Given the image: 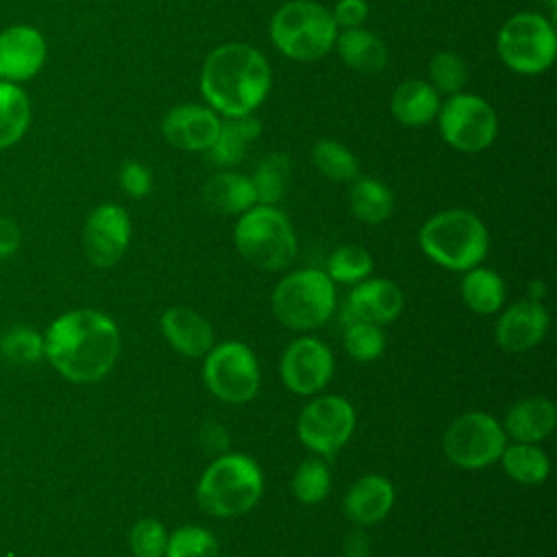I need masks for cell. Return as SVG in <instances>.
I'll return each mask as SVG.
<instances>
[{
    "label": "cell",
    "instance_id": "cell-17",
    "mask_svg": "<svg viewBox=\"0 0 557 557\" xmlns=\"http://www.w3.org/2000/svg\"><path fill=\"white\" fill-rule=\"evenodd\" d=\"M405 305L403 289L389 278H363L355 283L344 305V324L363 320L372 324L394 322Z\"/></svg>",
    "mask_w": 557,
    "mask_h": 557
},
{
    "label": "cell",
    "instance_id": "cell-13",
    "mask_svg": "<svg viewBox=\"0 0 557 557\" xmlns=\"http://www.w3.org/2000/svg\"><path fill=\"white\" fill-rule=\"evenodd\" d=\"M131 242V218L124 207L102 202L91 209L83 226V250L91 265H115Z\"/></svg>",
    "mask_w": 557,
    "mask_h": 557
},
{
    "label": "cell",
    "instance_id": "cell-3",
    "mask_svg": "<svg viewBox=\"0 0 557 557\" xmlns=\"http://www.w3.org/2000/svg\"><path fill=\"white\" fill-rule=\"evenodd\" d=\"M418 242L431 261L459 272L476 268L490 248L483 220L468 209H446L431 215L422 224Z\"/></svg>",
    "mask_w": 557,
    "mask_h": 557
},
{
    "label": "cell",
    "instance_id": "cell-11",
    "mask_svg": "<svg viewBox=\"0 0 557 557\" xmlns=\"http://www.w3.org/2000/svg\"><path fill=\"white\" fill-rule=\"evenodd\" d=\"M446 459L463 470L496 463L505 448L503 426L483 411H468L453 420L442 437Z\"/></svg>",
    "mask_w": 557,
    "mask_h": 557
},
{
    "label": "cell",
    "instance_id": "cell-14",
    "mask_svg": "<svg viewBox=\"0 0 557 557\" xmlns=\"http://www.w3.org/2000/svg\"><path fill=\"white\" fill-rule=\"evenodd\" d=\"M333 355L326 344L315 337L294 339L281 357V379L285 387L298 396H313L326 387L333 376Z\"/></svg>",
    "mask_w": 557,
    "mask_h": 557
},
{
    "label": "cell",
    "instance_id": "cell-38",
    "mask_svg": "<svg viewBox=\"0 0 557 557\" xmlns=\"http://www.w3.org/2000/svg\"><path fill=\"white\" fill-rule=\"evenodd\" d=\"M128 546L135 557H163L168 546L165 527L157 518H141L131 527Z\"/></svg>",
    "mask_w": 557,
    "mask_h": 557
},
{
    "label": "cell",
    "instance_id": "cell-33",
    "mask_svg": "<svg viewBox=\"0 0 557 557\" xmlns=\"http://www.w3.org/2000/svg\"><path fill=\"white\" fill-rule=\"evenodd\" d=\"M331 490V470L324 459L309 457L305 459L292 479L294 496L305 505H315L326 498Z\"/></svg>",
    "mask_w": 557,
    "mask_h": 557
},
{
    "label": "cell",
    "instance_id": "cell-1",
    "mask_svg": "<svg viewBox=\"0 0 557 557\" xmlns=\"http://www.w3.org/2000/svg\"><path fill=\"white\" fill-rule=\"evenodd\" d=\"M120 355V329L98 309H72L44 333V357L70 383L104 379Z\"/></svg>",
    "mask_w": 557,
    "mask_h": 557
},
{
    "label": "cell",
    "instance_id": "cell-35",
    "mask_svg": "<svg viewBox=\"0 0 557 557\" xmlns=\"http://www.w3.org/2000/svg\"><path fill=\"white\" fill-rule=\"evenodd\" d=\"M429 83L437 94H459L468 83V65L466 61L450 50L437 52L429 61Z\"/></svg>",
    "mask_w": 557,
    "mask_h": 557
},
{
    "label": "cell",
    "instance_id": "cell-37",
    "mask_svg": "<svg viewBox=\"0 0 557 557\" xmlns=\"http://www.w3.org/2000/svg\"><path fill=\"white\" fill-rule=\"evenodd\" d=\"M0 352L15 363H37L44 357V335L30 326L15 324L2 333Z\"/></svg>",
    "mask_w": 557,
    "mask_h": 557
},
{
    "label": "cell",
    "instance_id": "cell-25",
    "mask_svg": "<svg viewBox=\"0 0 557 557\" xmlns=\"http://www.w3.org/2000/svg\"><path fill=\"white\" fill-rule=\"evenodd\" d=\"M557 422L555 405L544 396H531L518 400L505 416V433H509L516 442L535 444L542 442Z\"/></svg>",
    "mask_w": 557,
    "mask_h": 557
},
{
    "label": "cell",
    "instance_id": "cell-42",
    "mask_svg": "<svg viewBox=\"0 0 557 557\" xmlns=\"http://www.w3.org/2000/svg\"><path fill=\"white\" fill-rule=\"evenodd\" d=\"M200 444L207 453L224 455L228 448V433L218 422H207L200 429Z\"/></svg>",
    "mask_w": 557,
    "mask_h": 557
},
{
    "label": "cell",
    "instance_id": "cell-22",
    "mask_svg": "<svg viewBox=\"0 0 557 557\" xmlns=\"http://www.w3.org/2000/svg\"><path fill=\"white\" fill-rule=\"evenodd\" d=\"M259 133H261V122L255 113L239 115V117H224L215 141L209 146V150H205L207 161L222 170L237 165L246 157L250 144L259 137Z\"/></svg>",
    "mask_w": 557,
    "mask_h": 557
},
{
    "label": "cell",
    "instance_id": "cell-4",
    "mask_svg": "<svg viewBox=\"0 0 557 557\" xmlns=\"http://www.w3.org/2000/svg\"><path fill=\"white\" fill-rule=\"evenodd\" d=\"M263 474L257 461L242 453H224L207 466L198 485V505L215 518L248 513L261 498Z\"/></svg>",
    "mask_w": 557,
    "mask_h": 557
},
{
    "label": "cell",
    "instance_id": "cell-20",
    "mask_svg": "<svg viewBox=\"0 0 557 557\" xmlns=\"http://www.w3.org/2000/svg\"><path fill=\"white\" fill-rule=\"evenodd\" d=\"M394 507V485L383 474L357 479L344 496V513L357 527L381 522Z\"/></svg>",
    "mask_w": 557,
    "mask_h": 557
},
{
    "label": "cell",
    "instance_id": "cell-41",
    "mask_svg": "<svg viewBox=\"0 0 557 557\" xmlns=\"http://www.w3.org/2000/svg\"><path fill=\"white\" fill-rule=\"evenodd\" d=\"M20 244H22V231L17 222L7 215H0V261L13 257Z\"/></svg>",
    "mask_w": 557,
    "mask_h": 557
},
{
    "label": "cell",
    "instance_id": "cell-15",
    "mask_svg": "<svg viewBox=\"0 0 557 557\" xmlns=\"http://www.w3.org/2000/svg\"><path fill=\"white\" fill-rule=\"evenodd\" d=\"M48 59V41L37 26L11 24L0 30V81L26 83L35 78Z\"/></svg>",
    "mask_w": 557,
    "mask_h": 557
},
{
    "label": "cell",
    "instance_id": "cell-10",
    "mask_svg": "<svg viewBox=\"0 0 557 557\" xmlns=\"http://www.w3.org/2000/svg\"><path fill=\"white\" fill-rule=\"evenodd\" d=\"M202 381L207 389L231 405L248 403L261 385L255 352L242 342H224L205 355Z\"/></svg>",
    "mask_w": 557,
    "mask_h": 557
},
{
    "label": "cell",
    "instance_id": "cell-16",
    "mask_svg": "<svg viewBox=\"0 0 557 557\" xmlns=\"http://www.w3.org/2000/svg\"><path fill=\"white\" fill-rule=\"evenodd\" d=\"M220 115L207 104L183 102L165 111L161 117V135L165 141L185 152H205L215 141Z\"/></svg>",
    "mask_w": 557,
    "mask_h": 557
},
{
    "label": "cell",
    "instance_id": "cell-43",
    "mask_svg": "<svg viewBox=\"0 0 557 557\" xmlns=\"http://www.w3.org/2000/svg\"><path fill=\"white\" fill-rule=\"evenodd\" d=\"M342 548H344V557H370L372 542L368 533L361 527H357L350 533H346Z\"/></svg>",
    "mask_w": 557,
    "mask_h": 557
},
{
    "label": "cell",
    "instance_id": "cell-28",
    "mask_svg": "<svg viewBox=\"0 0 557 557\" xmlns=\"http://www.w3.org/2000/svg\"><path fill=\"white\" fill-rule=\"evenodd\" d=\"M461 298L474 313H496L505 302V283L494 270L470 268L461 281Z\"/></svg>",
    "mask_w": 557,
    "mask_h": 557
},
{
    "label": "cell",
    "instance_id": "cell-6",
    "mask_svg": "<svg viewBox=\"0 0 557 557\" xmlns=\"http://www.w3.org/2000/svg\"><path fill=\"white\" fill-rule=\"evenodd\" d=\"M237 252L259 270H285L296 257V233L289 218L274 205H255L235 224Z\"/></svg>",
    "mask_w": 557,
    "mask_h": 557
},
{
    "label": "cell",
    "instance_id": "cell-23",
    "mask_svg": "<svg viewBox=\"0 0 557 557\" xmlns=\"http://www.w3.org/2000/svg\"><path fill=\"white\" fill-rule=\"evenodd\" d=\"M333 48H337L344 65L359 74H379L387 67L389 61L385 41L363 26L339 30Z\"/></svg>",
    "mask_w": 557,
    "mask_h": 557
},
{
    "label": "cell",
    "instance_id": "cell-21",
    "mask_svg": "<svg viewBox=\"0 0 557 557\" xmlns=\"http://www.w3.org/2000/svg\"><path fill=\"white\" fill-rule=\"evenodd\" d=\"M440 94L429 81L407 78L396 85L389 98V111L396 122L409 128H420L431 124L440 111Z\"/></svg>",
    "mask_w": 557,
    "mask_h": 557
},
{
    "label": "cell",
    "instance_id": "cell-12",
    "mask_svg": "<svg viewBox=\"0 0 557 557\" xmlns=\"http://www.w3.org/2000/svg\"><path fill=\"white\" fill-rule=\"evenodd\" d=\"M355 409L342 396H318L307 403L298 416L300 442L320 457L339 453L355 431Z\"/></svg>",
    "mask_w": 557,
    "mask_h": 557
},
{
    "label": "cell",
    "instance_id": "cell-9",
    "mask_svg": "<svg viewBox=\"0 0 557 557\" xmlns=\"http://www.w3.org/2000/svg\"><path fill=\"white\" fill-rule=\"evenodd\" d=\"M437 128L442 139L459 152H481L490 148L498 135V115L494 107L468 91L448 96L437 111Z\"/></svg>",
    "mask_w": 557,
    "mask_h": 557
},
{
    "label": "cell",
    "instance_id": "cell-8",
    "mask_svg": "<svg viewBox=\"0 0 557 557\" xmlns=\"http://www.w3.org/2000/svg\"><path fill=\"white\" fill-rule=\"evenodd\" d=\"M276 320L292 331H313L322 326L335 309V287L322 270H298L278 281L272 292Z\"/></svg>",
    "mask_w": 557,
    "mask_h": 557
},
{
    "label": "cell",
    "instance_id": "cell-39",
    "mask_svg": "<svg viewBox=\"0 0 557 557\" xmlns=\"http://www.w3.org/2000/svg\"><path fill=\"white\" fill-rule=\"evenodd\" d=\"M120 187L131 198H144L152 189V174L144 163L128 159L120 168Z\"/></svg>",
    "mask_w": 557,
    "mask_h": 557
},
{
    "label": "cell",
    "instance_id": "cell-26",
    "mask_svg": "<svg viewBox=\"0 0 557 557\" xmlns=\"http://www.w3.org/2000/svg\"><path fill=\"white\" fill-rule=\"evenodd\" d=\"M33 120V104L26 89L17 83L0 81V150L17 146Z\"/></svg>",
    "mask_w": 557,
    "mask_h": 557
},
{
    "label": "cell",
    "instance_id": "cell-5",
    "mask_svg": "<svg viewBox=\"0 0 557 557\" xmlns=\"http://www.w3.org/2000/svg\"><path fill=\"white\" fill-rule=\"evenodd\" d=\"M270 41L287 59L318 61L335 46L339 28L331 9L315 0H289L270 17Z\"/></svg>",
    "mask_w": 557,
    "mask_h": 557
},
{
    "label": "cell",
    "instance_id": "cell-18",
    "mask_svg": "<svg viewBox=\"0 0 557 557\" xmlns=\"http://www.w3.org/2000/svg\"><path fill=\"white\" fill-rule=\"evenodd\" d=\"M548 322L550 318L542 302H513L500 313L496 322V344L507 352H524L544 339Z\"/></svg>",
    "mask_w": 557,
    "mask_h": 557
},
{
    "label": "cell",
    "instance_id": "cell-40",
    "mask_svg": "<svg viewBox=\"0 0 557 557\" xmlns=\"http://www.w3.org/2000/svg\"><path fill=\"white\" fill-rule=\"evenodd\" d=\"M368 13L370 9L366 0H337L331 11L333 22L339 30L363 26V22L368 20Z\"/></svg>",
    "mask_w": 557,
    "mask_h": 557
},
{
    "label": "cell",
    "instance_id": "cell-19",
    "mask_svg": "<svg viewBox=\"0 0 557 557\" xmlns=\"http://www.w3.org/2000/svg\"><path fill=\"white\" fill-rule=\"evenodd\" d=\"M165 342L183 357H205L213 348V329L207 318L189 307L174 305L161 315Z\"/></svg>",
    "mask_w": 557,
    "mask_h": 557
},
{
    "label": "cell",
    "instance_id": "cell-30",
    "mask_svg": "<svg viewBox=\"0 0 557 557\" xmlns=\"http://www.w3.org/2000/svg\"><path fill=\"white\" fill-rule=\"evenodd\" d=\"M289 176L292 159L285 152L265 154L250 176V183L257 194V205H276L287 191Z\"/></svg>",
    "mask_w": 557,
    "mask_h": 557
},
{
    "label": "cell",
    "instance_id": "cell-7",
    "mask_svg": "<svg viewBox=\"0 0 557 557\" xmlns=\"http://www.w3.org/2000/svg\"><path fill=\"white\" fill-rule=\"evenodd\" d=\"M498 59L516 74L537 76L557 57L555 24L535 11H520L505 20L496 35Z\"/></svg>",
    "mask_w": 557,
    "mask_h": 557
},
{
    "label": "cell",
    "instance_id": "cell-29",
    "mask_svg": "<svg viewBox=\"0 0 557 557\" xmlns=\"http://www.w3.org/2000/svg\"><path fill=\"white\" fill-rule=\"evenodd\" d=\"M503 463V470L507 476L522 485H537L544 483L550 474V461L546 453L535 444L516 442L503 448V455L498 459Z\"/></svg>",
    "mask_w": 557,
    "mask_h": 557
},
{
    "label": "cell",
    "instance_id": "cell-2",
    "mask_svg": "<svg viewBox=\"0 0 557 557\" xmlns=\"http://www.w3.org/2000/svg\"><path fill=\"white\" fill-rule=\"evenodd\" d=\"M270 87V63L250 44H222L205 57L200 67V94L207 107L224 117L255 113L268 98Z\"/></svg>",
    "mask_w": 557,
    "mask_h": 557
},
{
    "label": "cell",
    "instance_id": "cell-44",
    "mask_svg": "<svg viewBox=\"0 0 557 557\" xmlns=\"http://www.w3.org/2000/svg\"><path fill=\"white\" fill-rule=\"evenodd\" d=\"M544 296H546V283H544V281H531V283H529V298H527V300L542 302Z\"/></svg>",
    "mask_w": 557,
    "mask_h": 557
},
{
    "label": "cell",
    "instance_id": "cell-32",
    "mask_svg": "<svg viewBox=\"0 0 557 557\" xmlns=\"http://www.w3.org/2000/svg\"><path fill=\"white\" fill-rule=\"evenodd\" d=\"M374 268L372 255L363 246H339L331 252L326 274L333 283H359L370 276Z\"/></svg>",
    "mask_w": 557,
    "mask_h": 557
},
{
    "label": "cell",
    "instance_id": "cell-36",
    "mask_svg": "<svg viewBox=\"0 0 557 557\" xmlns=\"http://www.w3.org/2000/svg\"><path fill=\"white\" fill-rule=\"evenodd\" d=\"M385 348V335L379 324L355 320L346 324L344 350L355 361H374Z\"/></svg>",
    "mask_w": 557,
    "mask_h": 557
},
{
    "label": "cell",
    "instance_id": "cell-24",
    "mask_svg": "<svg viewBox=\"0 0 557 557\" xmlns=\"http://www.w3.org/2000/svg\"><path fill=\"white\" fill-rule=\"evenodd\" d=\"M202 200L209 209L222 215H242L257 205V194L250 176L239 172L220 170L202 185Z\"/></svg>",
    "mask_w": 557,
    "mask_h": 557
},
{
    "label": "cell",
    "instance_id": "cell-34",
    "mask_svg": "<svg viewBox=\"0 0 557 557\" xmlns=\"http://www.w3.org/2000/svg\"><path fill=\"white\" fill-rule=\"evenodd\" d=\"M163 557H220V544L205 527L185 524L168 535Z\"/></svg>",
    "mask_w": 557,
    "mask_h": 557
},
{
    "label": "cell",
    "instance_id": "cell-27",
    "mask_svg": "<svg viewBox=\"0 0 557 557\" xmlns=\"http://www.w3.org/2000/svg\"><path fill=\"white\" fill-rule=\"evenodd\" d=\"M348 205L359 222L381 224L394 211V194L383 181L363 176L355 178L348 194Z\"/></svg>",
    "mask_w": 557,
    "mask_h": 557
},
{
    "label": "cell",
    "instance_id": "cell-31",
    "mask_svg": "<svg viewBox=\"0 0 557 557\" xmlns=\"http://www.w3.org/2000/svg\"><path fill=\"white\" fill-rule=\"evenodd\" d=\"M311 161L331 181L348 183L359 178V161L355 152L337 139H320L311 150Z\"/></svg>",
    "mask_w": 557,
    "mask_h": 557
}]
</instances>
